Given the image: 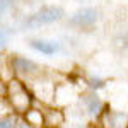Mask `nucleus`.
<instances>
[{
	"label": "nucleus",
	"instance_id": "1",
	"mask_svg": "<svg viewBox=\"0 0 128 128\" xmlns=\"http://www.w3.org/2000/svg\"><path fill=\"white\" fill-rule=\"evenodd\" d=\"M65 17V10L60 5H43L22 20V29H40L41 26L58 22Z\"/></svg>",
	"mask_w": 128,
	"mask_h": 128
},
{
	"label": "nucleus",
	"instance_id": "2",
	"mask_svg": "<svg viewBox=\"0 0 128 128\" xmlns=\"http://www.w3.org/2000/svg\"><path fill=\"white\" fill-rule=\"evenodd\" d=\"M7 99H9L10 106L16 113L19 114H26L31 111V104H32V94L29 89L26 87L24 82L19 79H12L10 84L7 86Z\"/></svg>",
	"mask_w": 128,
	"mask_h": 128
},
{
	"label": "nucleus",
	"instance_id": "3",
	"mask_svg": "<svg viewBox=\"0 0 128 128\" xmlns=\"http://www.w3.org/2000/svg\"><path fill=\"white\" fill-rule=\"evenodd\" d=\"M10 68L12 74L19 77H28V79H36L41 75V65L34 60H29L26 56H12L10 58Z\"/></svg>",
	"mask_w": 128,
	"mask_h": 128
},
{
	"label": "nucleus",
	"instance_id": "4",
	"mask_svg": "<svg viewBox=\"0 0 128 128\" xmlns=\"http://www.w3.org/2000/svg\"><path fill=\"white\" fill-rule=\"evenodd\" d=\"M99 19V12L94 7H80L77 9L68 19V24L72 28H79V29H89L92 28Z\"/></svg>",
	"mask_w": 128,
	"mask_h": 128
},
{
	"label": "nucleus",
	"instance_id": "5",
	"mask_svg": "<svg viewBox=\"0 0 128 128\" xmlns=\"http://www.w3.org/2000/svg\"><path fill=\"white\" fill-rule=\"evenodd\" d=\"M101 123L104 128H128V113L104 106L101 113Z\"/></svg>",
	"mask_w": 128,
	"mask_h": 128
},
{
	"label": "nucleus",
	"instance_id": "6",
	"mask_svg": "<svg viewBox=\"0 0 128 128\" xmlns=\"http://www.w3.org/2000/svg\"><path fill=\"white\" fill-rule=\"evenodd\" d=\"M80 101H82L86 111H87L90 116H101V113H102V109H104V102H102V99L99 98L94 90L84 94V96H80Z\"/></svg>",
	"mask_w": 128,
	"mask_h": 128
},
{
	"label": "nucleus",
	"instance_id": "7",
	"mask_svg": "<svg viewBox=\"0 0 128 128\" xmlns=\"http://www.w3.org/2000/svg\"><path fill=\"white\" fill-rule=\"evenodd\" d=\"M29 46L32 50H36L38 53H43L46 56H51L55 53H58L62 50V44L58 41H50V40H31Z\"/></svg>",
	"mask_w": 128,
	"mask_h": 128
},
{
	"label": "nucleus",
	"instance_id": "8",
	"mask_svg": "<svg viewBox=\"0 0 128 128\" xmlns=\"http://www.w3.org/2000/svg\"><path fill=\"white\" fill-rule=\"evenodd\" d=\"M26 120H28V125L31 126H38L41 128L44 125V118H43V113L41 111H36V109H31L26 113Z\"/></svg>",
	"mask_w": 128,
	"mask_h": 128
},
{
	"label": "nucleus",
	"instance_id": "9",
	"mask_svg": "<svg viewBox=\"0 0 128 128\" xmlns=\"http://www.w3.org/2000/svg\"><path fill=\"white\" fill-rule=\"evenodd\" d=\"M0 128H19L17 118L14 114H5V116H0Z\"/></svg>",
	"mask_w": 128,
	"mask_h": 128
},
{
	"label": "nucleus",
	"instance_id": "10",
	"mask_svg": "<svg viewBox=\"0 0 128 128\" xmlns=\"http://www.w3.org/2000/svg\"><path fill=\"white\" fill-rule=\"evenodd\" d=\"M114 46H118V48H123V50H128V31L126 32H120L118 36H114Z\"/></svg>",
	"mask_w": 128,
	"mask_h": 128
},
{
	"label": "nucleus",
	"instance_id": "11",
	"mask_svg": "<svg viewBox=\"0 0 128 128\" xmlns=\"http://www.w3.org/2000/svg\"><path fill=\"white\" fill-rule=\"evenodd\" d=\"M14 5H16V0H0V19L5 14H9L14 9Z\"/></svg>",
	"mask_w": 128,
	"mask_h": 128
},
{
	"label": "nucleus",
	"instance_id": "12",
	"mask_svg": "<svg viewBox=\"0 0 128 128\" xmlns=\"http://www.w3.org/2000/svg\"><path fill=\"white\" fill-rule=\"evenodd\" d=\"M87 82H89V87L92 89L94 92H96L98 89H102L104 86H106V82H104L102 79H99V77H89Z\"/></svg>",
	"mask_w": 128,
	"mask_h": 128
},
{
	"label": "nucleus",
	"instance_id": "13",
	"mask_svg": "<svg viewBox=\"0 0 128 128\" xmlns=\"http://www.w3.org/2000/svg\"><path fill=\"white\" fill-rule=\"evenodd\" d=\"M7 43H9V34L4 28H0V50H5Z\"/></svg>",
	"mask_w": 128,
	"mask_h": 128
},
{
	"label": "nucleus",
	"instance_id": "14",
	"mask_svg": "<svg viewBox=\"0 0 128 128\" xmlns=\"http://www.w3.org/2000/svg\"><path fill=\"white\" fill-rule=\"evenodd\" d=\"M68 128H90V126H87V125H82V123H75V125H70Z\"/></svg>",
	"mask_w": 128,
	"mask_h": 128
}]
</instances>
